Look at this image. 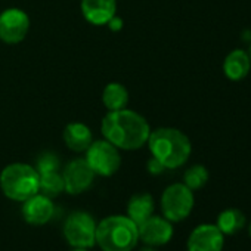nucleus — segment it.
I'll list each match as a JSON object with an SVG mask.
<instances>
[{"mask_svg": "<svg viewBox=\"0 0 251 251\" xmlns=\"http://www.w3.org/2000/svg\"><path fill=\"white\" fill-rule=\"evenodd\" d=\"M71 251H89V248H73Z\"/></svg>", "mask_w": 251, "mask_h": 251, "instance_id": "nucleus-25", "label": "nucleus"}, {"mask_svg": "<svg viewBox=\"0 0 251 251\" xmlns=\"http://www.w3.org/2000/svg\"><path fill=\"white\" fill-rule=\"evenodd\" d=\"M214 225L220 229V232L225 236H232L245 227L247 217H245L244 211H241L239 208L229 207V208H225L223 211H220L217 214Z\"/></svg>", "mask_w": 251, "mask_h": 251, "instance_id": "nucleus-17", "label": "nucleus"}, {"mask_svg": "<svg viewBox=\"0 0 251 251\" xmlns=\"http://www.w3.org/2000/svg\"><path fill=\"white\" fill-rule=\"evenodd\" d=\"M138 244V225L126 214H111L96 223V245L100 251H133Z\"/></svg>", "mask_w": 251, "mask_h": 251, "instance_id": "nucleus-3", "label": "nucleus"}, {"mask_svg": "<svg viewBox=\"0 0 251 251\" xmlns=\"http://www.w3.org/2000/svg\"><path fill=\"white\" fill-rule=\"evenodd\" d=\"M102 103L106 108V111H118L123 108H127L129 90L121 83H108L102 92Z\"/></svg>", "mask_w": 251, "mask_h": 251, "instance_id": "nucleus-18", "label": "nucleus"}, {"mask_svg": "<svg viewBox=\"0 0 251 251\" xmlns=\"http://www.w3.org/2000/svg\"><path fill=\"white\" fill-rule=\"evenodd\" d=\"M147 167H148V172H150L151 175H154V176H158V175H161L163 172H166V167H164L158 160H155L154 157H151V160L148 161Z\"/></svg>", "mask_w": 251, "mask_h": 251, "instance_id": "nucleus-22", "label": "nucleus"}, {"mask_svg": "<svg viewBox=\"0 0 251 251\" xmlns=\"http://www.w3.org/2000/svg\"><path fill=\"white\" fill-rule=\"evenodd\" d=\"M210 179V173L202 164H194L188 167L183 173V183L191 189V191H200L202 189Z\"/></svg>", "mask_w": 251, "mask_h": 251, "instance_id": "nucleus-20", "label": "nucleus"}, {"mask_svg": "<svg viewBox=\"0 0 251 251\" xmlns=\"http://www.w3.org/2000/svg\"><path fill=\"white\" fill-rule=\"evenodd\" d=\"M62 233L71 248L90 250L96 245V220L87 211H73L64 222Z\"/></svg>", "mask_w": 251, "mask_h": 251, "instance_id": "nucleus-6", "label": "nucleus"}, {"mask_svg": "<svg viewBox=\"0 0 251 251\" xmlns=\"http://www.w3.org/2000/svg\"><path fill=\"white\" fill-rule=\"evenodd\" d=\"M62 179L65 192L70 195H80L86 192L95 182V172L90 169L86 158H74L62 169Z\"/></svg>", "mask_w": 251, "mask_h": 251, "instance_id": "nucleus-10", "label": "nucleus"}, {"mask_svg": "<svg viewBox=\"0 0 251 251\" xmlns=\"http://www.w3.org/2000/svg\"><path fill=\"white\" fill-rule=\"evenodd\" d=\"M62 136H64V142L67 148L77 154L86 152V150L93 142V135H92V130L89 129V126L80 121H73L67 124Z\"/></svg>", "mask_w": 251, "mask_h": 251, "instance_id": "nucleus-14", "label": "nucleus"}, {"mask_svg": "<svg viewBox=\"0 0 251 251\" xmlns=\"http://www.w3.org/2000/svg\"><path fill=\"white\" fill-rule=\"evenodd\" d=\"M195 207L194 191H191L183 182L169 185L160 198L161 216L172 223H180L186 220Z\"/></svg>", "mask_w": 251, "mask_h": 251, "instance_id": "nucleus-5", "label": "nucleus"}, {"mask_svg": "<svg viewBox=\"0 0 251 251\" xmlns=\"http://www.w3.org/2000/svg\"><path fill=\"white\" fill-rule=\"evenodd\" d=\"M139 242L150 247H164L167 245L175 235V223L167 220L161 214H152L145 222L138 226Z\"/></svg>", "mask_w": 251, "mask_h": 251, "instance_id": "nucleus-9", "label": "nucleus"}, {"mask_svg": "<svg viewBox=\"0 0 251 251\" xmlns=\"http://www.w3.org/2000/svg\"><path fill=\"white\" fill-rule=\"evenodd\" d=\"M248 235H250V238H251V222H250V225H248Z\"/></svg>", "mask_w": 251, "mask_h": 251, "instance_id": "nucleus-26", "label": "nucleus"}, {"mask_svg": "<svg viewBox=\"0 0 251 251\" xmlns=\"http://www.w3.org/2000/svg\"><path fill=\"white\" fill-rule=\"evenodd\" d=\"M59 167H61L59 158L52 152H46V154L40 155L39 160H37V164H36V169H37L39 175L48 173V172H58Z\"/></svg>", "mask_w": 251, "mask_h": 251, "instance_id": "nucleus-21", "label": "nucleus"}, {"mask_svg": "<svg viewBox=\"0 0 251 251\" xmlns=\"http://www.w3.org/2000/svg\"><path fill=\"white\" fill-rule=\"evenodd\" d=\"M108 28L111 30V31H120L121 28H123V20L121 18H118L117 15H114L109 21H108Z\"/></svg>", "mask_w": 251, "mask_h": 251, "instance_id": "nucleus-23", "label": "nucleus"}, {"mask_svg": "<svg viewBox=\"0 0 251 251\" xmlns=\"http://www.w3.org/2000/svg\"><path fill=\"white\" fill-rule=\"evenodd\" d=\"M155 213L154 197L148 192L135 194L126 207V216L130 217L138 226Z\"/></svg>", "mask_w": 251, "mask_h": 251, "instance_id": "nucleus-16", "label": "nucleus"}, {"mask_svg": "<svg viewBox=\"0 0 251 251\" xmlns=\"http://www.w3.org/2000/svg\"><path fill=\"white\" fill-rule=\"evenodd\" d=\"M21 214L23 219L31 226H45L52 220L55 214L53 200L37 192L23 202Z\"/></svg>", "mask_w": 251, "mask_h": 251, "instance_id": "nucleus-12", "label": "nucleus"}, {"mask_svg": "<svg viewBox=\"0 0 251 251\" xmlns=\"http://www.w3.org/2000/svg\"><path fill=\"white\" fill-rule=\"evenodd\" d=\"M100 132L103 139L123 151H136L147 145L151 126L138 111L123 108L108 111L102 118Z\"/></svg>", "mask_w": 251, "mask_h": 251, "instance_id": "nucleus-1", "label": "nucleus"}, {"mask_svg": "<svg viewBox=\"0 0 251 251\" xmlns=\"http://www.w3.org/2000/svg\"><path fill=\"white\" fill-rule=\"evenodd\" d=\"M251 70V61L248 52L244 49H233L223 61V73L230 81H241L248 75Z\"/></svg>", "mask_w": 251, "mask_h": 251, "instance_id": "nucleus-15", "label": "nucleus"}, {"mask_svg": "<svg viewBox=\"0 0 251 251\" xmlns=\"http://www.w3.org/2000/svg\"><path fill=\"white\" fill-rule=\"evenodd\" d=\"M39 192L49 197V198H56L62 192H65L64 186V179L62 175L58 172H48L40 175V183H39Z\"/></svg>", "mask_w": 251, "mask_h": 251, "instance_id": "nucleus-19", "label": "nucleus"}, {"mask_svg": "<svg viewBox=\"0 0 251 251\" xmlns=\"http://www.w3.org/2000/svg\"><path fill=\"white\" fill-rule=\"evenodd\" d=\"M225 238L214 223H201L188 235L186 251H223Z\"/></svg>", "mask_w": 251, "mask_h": 251, "instance_id": "nucleus-11", "label": "nucleus"}, {"mask_svg": "<svg viewBox=\"0 0 251 251\" xmlns=\"http://www.w3.org/2000/svg\"><path fill=\"white\" fill-rule=\"evenodd\" d=\"M86 161L96 176L111 177L121 167L120 150L106 139L93 141L86 150Z\"/></svg>", "mask_w": 251, "mask_h": 251, "instance_id": "nucleus-7", "label": "nucleus"}, {"mask_svg": "<svg viewBox=\"0 0 251 251\" xmlns=\"http://www.w3.org/2000/svg\"><path fill=\"white\" fill-rule=\"evenodd\" d=\"M80 11L89 24L102 27L117 15V0H81Z\"/></svg>", "mask_w": 251, "mask_h": 251, "instance_id": "nucleus-13", "label": "nucleus"}, {"mask_svg": "<svg viewBox=\"0 0 251 251\" xmlns=\"http://www.w3.org/2000/svg\"><path fill=\"white\" fill-rule=\"evenodd\" d=\"M30 30V17L20 8H8L0 12V40L6 45L21 43Z\"/></svg>", "mask_w": 251, "mask_h": 251, "instance_id": "nucleus-8", "label": "nucleus"}, {"mask_svg": "<svg viewBox=\"0 0 251 251\" xmlns=\"http://www.w3.org/2000/svg\"><path fill=\"white\" fill-rule=\"evenodd\" d=\"M40 175L27 163H12L0 172V189L3 195L15 202H24L39 192Z\"/></svg>", "mask_w": 251, "mask_h": 251, "instance_id": "nucleus-4", "label": "nucleus"}, {"mask_svg": "<svg viewBox=\"0 0 251 251\" xmlns=\"http://www.w3.org/2000/svg\"><path fill=\"white\" fill-rule=\"evenodd\" d=\"M139 251H158L157 247H150V245H144Z\"/></svg>", "mask_w": 251, "mask_h": 251, "instance_id": "nucleus-24", "label": "nucleus"}, {"mask_svg": "<svg viewBox=\"0 0 251 251\" xmlns=\"http://www.w3.org/2000/svg\"><path fill=\"white\" fill-rule=\"evenodd\" d=\"M147 145L151 155L158 160L166 170H176L185 166L192 152L189 138L176 127H158L151 130Z\"/></svg>", "mask_w": 251, "mask_h": 251, "instance_id": "nucleus-2", "label": "nucleus"}, {"mask_svg": "<svg viewBox=\"0 0 251 251\" xmlns=\"http://www.w3.org/2000/svg\"><path fill=\"white\" fill-rule=\"evenodd\" d=\"M248 56H250V61H251V46H250V49H248Z\"/></svg>", "mask_w": 251, "mask_h": 251, "instance_id": "nucleus-27", "label": "nucleus"}]
</instances>
